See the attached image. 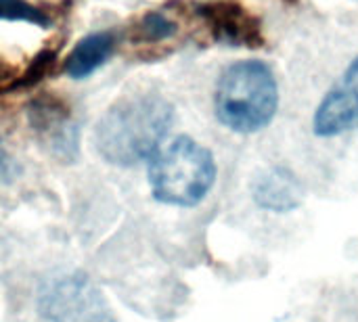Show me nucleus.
Returning a JSON list of instances; mask_svg holds the SVG:
<instances>
[{
    "label": "nucleus",
    "mask_w": 358,
    "mask_h": 322,
    "mask_svg": "<svg viewBox=\"0 0 358 322\" xmlns=\"http://www.w3.org/2000/svg\"><path fill=\"white\" fill-rule=\"evenodd\" d=\"M216 180L214 155L189 136L157 149L149 163L153 197L166 205L193 207L206 199Z\"/></svg>",
    "instance_id": "3"
},
{
    "label": "nucleus",
    "mask_w": 358,
    "mask_h": 322,
    "mask_svg": "<svg viewBox=\"0 0 358 322\" xmlns=\"http://www.w3.org/2000/svg\"><path fill=\"white\" fill-rule=\"evenodd\" d=\"M174 119L172 105L155 94L115 103L96 126V149L113 166H134L151 157Z\"/></svg>",
    "instance_id": "1"
},
{
    "label": "nucleus",
    "mask_w": 358,
    "mask_h": 322,
    "mask_svg": "<svg viewBox=\"0 0 358 322\" xmlns=\"http://www.w3.org/2000/svg\"><path fill=\"white\" fill-rule=\"evenodd\" d=\"M338 86L348 94L358 117V57L350 63V67L346 69V73H344V78H342V82Z\"/></svg>",
    "instance_id": "12"
},
{
    "label": "nucleus",
    "mask_w": 358,
    "mask_h": 322,
    "mask_svg": "<svg viewBox=\"0 0 358 322\" xmlns=\"http://www.w3.org/2000/svg\"><path fill=\"white\" fill-rule=\"evenodd\" d=\"M176 31H178V23L164 10H151L138 23V36L147 44L170 40L176 36Z\"/></svg>",
    "instance_id": "10"
},
{
    "label": "nucleus",
    "mask_w": 358,
    "mask_h": 322,
    "mask_svg": "<svg viewBox=\"0 0 358 322\" xmlns=\"http://www.w3.org/2000/svg\"><path fill=\"white\" fill-rule=\"evenodd\" d=\"M216 115L233 132L252 134L266 128L279 109V84L262 61L231 65L216 86Z\"/></svg>",
    "instance_id": "2"
},
{
    "label": "nucleus",
    "mask_w": 358,
    "mask_h": 322,
    "mask_svg": "<svg viewBox=\"0 0 358 322\" xmlns=\"http://www.w3.org/2000/svg\"><path fill=\"white\" fill-rule=\"evenodd\" d=\"M195 15L203 27L212 34L216 42L229 46H262V25L260 21L237 2H208L197 4Z\"/></svg>",
    "instance_id": "5"
},
{
    "label": "nucleus",
    "mask_w": 358,
    "mask_h": 322,
    "mask_svg": "<svg viewBox=\"0 0 358 322\" xmlns=\"http://www.w3.org/2000/svg\"><path fill=\"white\" fill-rule=\"evenodd\" d=\"M38 310L48 322H115L103 293L82 272L48 283L40 291Z\"/></svg>",
    "instance_id": "4"
},
{
    "label": "nucleus",
    "mask_w": 358,
    "mask_h": 322,
    "mask_svg": "<svg viewBox=\"0 0 358 322\" xmlns=\"http://www.w3.org/2000/svg\"><path fill=\"white\" fill-rule=\"evenodd\" d=\"M304 184L298 180V176L279 166L264 172L256 184H254V199L256 203L266 212L287 214L298 210L304 203Z\"/></svg>",
    "instance_id": "7"
},
{
    "label": "nucleus",
    "mask_w": 358,
    "mask_h": 322,
    "mask_svg": "<svg viewBox=\"0 0 358 322\" xmlns=\"http://www.w3.org/2000/svg\"><path fill=\"white\" fill-rule=\"evenodd\" d=\"M113 48L115 36L111 31H96L82 38L65 61V73L73 80L88 78L111 57Z\"/></svg>",
    "instance_id": "9"
},
{
    "label": "nucleus",
    "mask_w": 358,
    "mask_h": 322,
    "mask_svg": "<svg viewBox=\"0 0 358 322\" xmlns=\"http://www.w3.org/2000/svg\"><path fill=\"white\" fill-rule=\"evenodd\" d=\"M29 119L42 142L52 155L63 161L76 157L78 151V128L71 122L69 109L59 98H36L31 103Z\"/></svg>",
    "instance_id": "6"
},
{
    "label": "nucleus",
    "mask_w": 358,
    "mask_h": 322,
    "mask_svg": "<svg viewBox=\"0 0 358 322\" xmlns=\"http://www.w3.org/2000/svg\"><path fill=\"white\" fill-rule=\"evenodd\" d=\"M357 126V111H355L348 94L340 86L331 88L315 113V119H313L315 134L323 136V138H331V136H340Z\"/></svg>",
    "instance_id": "8"
},
{
    "label": "nucleus",
    "mask_w": 358,
    "mask_h": 322,
    "mask_svg": "<svg viewBox=\"0 0 358 322\" xmlns=\"http://www.w3.org/2000/svg\"><path fill=\"white\" fill-rule=\"evenodd\" d=\"M0 19L23 21V23H31V25H40V27L50 25V17L42 8H38L25 0H0Z\"/></svg>",
    "instance_id": "11"
}]
</instances>
